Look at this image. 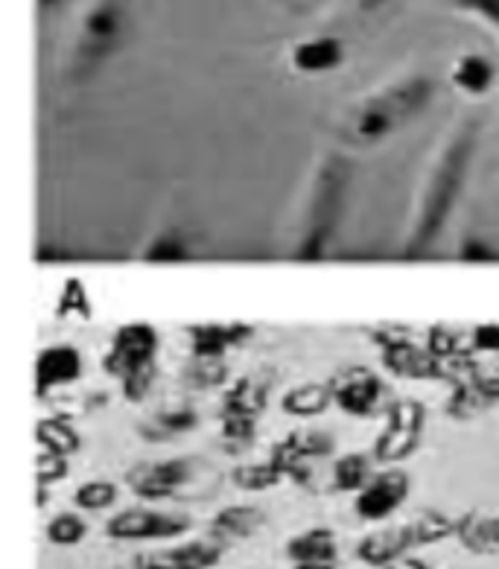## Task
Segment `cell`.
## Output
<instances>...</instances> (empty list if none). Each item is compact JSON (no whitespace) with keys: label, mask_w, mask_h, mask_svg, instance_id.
I'll use <instances>...</instances> for the list:
<instances>
[{"label":"cell","mask_w":499,"mask_h":569,"mask_svg":"<svg viewBox=\"0 0 499 569\" xmlns=\"http://www.w3.org/2000/svg\"><path fill=\"white\" fill-rule=\"evenodd\" d=\"M77 506L86 508V511H102V508H111L118 502V485L106 482V479H94V482H86L77 488Z\"/></svg>","instance_id":"obj_16"},{"label":"cell","mask_w":499,"mask_h":569,"mask_svg":"<svg viewBox=\"0 0 499 569\" xmlns=\"http://www.w3.org/2000/svg\"><path fill=\"white\" fill-rule=\"evenodd\" d=\"M406 497H409V476L403 470H382L359 491L353 508L362 520H386L403 506Z\"/></svg>","instance_id":"obj_4"},{"label":"cell","mask_w":499,"mask_h":569,"mask_svg":"<svg viewBox=\"0 0 499 569\" xmlns=\"http://www.w3.org/2000/svg\"><path fill=\"white\" fill-rule=\"evenodd\" d=\"M456 7L465 9V12H473V16L482 18L485 24H491L499 32V0H456Z\"/></svg>","instance_id":"obj_20"},{"label":"cell","mask_w":499,"mask_h":569,"mask_svg":"<svg viewBox=\"0 0 499 569\" xmlns=\"http://www.w3.org/2000/svg\"><path fill=\"white\" fill-rule=\"evenodd\" d=\"M190 479L188 461H158L147 468L134 470L132 488L143 499H164L179 491L181 485Z\"/></svg>","instance_id":"obj_7"},{"label":"cell","mask_w":499,"mask_h":569,"mask_svg":"<svg viewBox=\"0 0 499 569\" xmlns=\"http://www.w3.org/2000/svg\"><path fill=\"white\" fill-rule=\"evenodd\" d=\"M493 77H497V71H493L491 59H485V56L479 53L461 56L459 62H456V68H452V82H456L465 94H485V91L493 86Z\"/></svg>","instance_id":"obj_11"},{"label":"cell","mask_w":499,"mask_h":569,"mask_svg":"<svg viewBox=\"0 0 499 569\" xmlns=\"http://www.w3.org/2000/svg\"><path fill=\"white\" fill-rule=\"evenodd\" d=\"M375 476H371V461L366 459V456H359V452H353V456H345L342 461H336L333 468V485L336 491H362L368 482H371Z\"/></svg>","instance_id":"obj_14"},{"label":"cell","mask_w":499,"mask_h":569,"mask_svg":"<svg viewBox=\"0 0 499 569\" xmlns=\"http://www.w3.org/2000/svg\"><path fill=\"white\" fill-rule=\"evenodd\" d=\"M226 546L219 540H190L170 549H149L134 558V569H213Z\"/></svg>","instance_id":"obj_3"},{"label":"cell","mask_w":499,"mask_h":569,"mask_svg":"<svg viewBox=\"0 0 499 569\" xmlns=\"http://www.w3.org/2000/svg\"><path fill=\"white\" fill-rule=\"evenodd\" d=\"M120 24H123V9L118 0H100L91 16L86 18V32H82V56L86 59H97L111 50V44L118 41Z\"/></svg>","instance_id":"obj_6"},{"label":"cell","mask_w":499,"mask_h":569,"mask_svg":"<svg viewBox=\"0 0 499 569\" xmlns=\"http://www.w3.org/2000/svg\"><path fill=\"white\" fill-rule=\"evenodd\" d=\"M39 3H41V7H44V9H48V7H53L56 0H39Z\"/></svg>","instance_id":"obj_23"},{"label":"cell","mask_w":499,"mask_h":569,"mask_svg":"<svg viewBox=\"0 0 499 569\" xmlns=\"http://www.w3.org/2000/svg\"><path fill=\"white\" fill-rule=\"evenodd\" d=\"M79 353L68 345L62 348H50V351L41 353L39 359V380L48 382V386H56V382H71L79 377Z\"/></svg>","instance_id":"obj_13"},{"label":"cell","mask_w":499,"mask_h":569,"mask_svg":"<svg viewBox=\"0 0 499 569\" xmlns=\"http://www.w3.org/2000/svg\"><path fill=\"white\" fill-rule=\"evenodd\" d=\"M456 535L461 543L473 549V552H497L499 549V520L497 517H461L456 526Z\"/></svg>","instance_id":"obj_12"},{"label":"cell","mask_w":499,"mask_h":569,"mask_svg":"<svg viewBox=\"0 0 499 569\" xmlns=\"http://www.w3.org/2000/svg\"><path fill=\"white\" fill-rule=\"evenodd\" d=\"M39 441L48 445V452H53V456H68V452H77L79 447V438L62 423H41Z\"/></svg>","instance_id":"obj_18"},{"label":"cell","mask_w":499,"mask_h":569,"mask_svg":"<svg viewBox=\"0 0 499 569\" xmlns=\"http://www.w3.org/2000/svg\"><path fill=\"white\" fill-rule=\"evenodd\" d=\"M88 535V526L77 515H59L48 522V540L53 546H77Z\"/></svg>","instance_id":"obj_17"},{"label":"cell","mask_w":499,"mask_h":569,"mask_svg":"<svg viewBox=\"0 0 499 569\" xmlns=\"http://www.w3.org/2000/svg\"><path fill=\"white\" fill-rule=\"evenodd\" d=\"M429 94H432V82L429 79H406L400 86H391L389 91L371 97V100L359 109L357 129L359 138H380L382 132H389L391 126L400 120L412 118L415 111H421L427 106Z\"/></svg>","instance_id":"obj_1"},{"label":"cell","mask_w":499,"mask_h":569,"mask_svg":"<svg viewBox=\"0 0 499 569\" xmlns=\"http://www.w3.org/2000/svg\"><path fill=\"white\" fill-rule=\"evenodd\" d=\"M382 569H429V563L421 561V558H400V561L389 563V567Z\"/></svg>","instance_id":"obj_21"},{"label":"cell","mask_w":499,"mask_h":569,"mask_svg":"<svg viewBox=\"0 0 499 569\" xmlns=\"http://www.w3.org/2000/svg\"><path fill=\"white\" fill-rule=\"evenodd\" d=\"M336 538L330 529H307L289 540L287 555L296 563H333L336 561Z\"/></svg>","instance_id":"obj_10"},{"label":"cell","mask_w":499,"mask_h":569,"mask_svg":"<svg viewBox=\"0 0 499 569\" xmlns=\"http://www.w3.org/2000/svg\"><path fill=\"white\" fill-rule=\"evenodd\" d=\"M190 531V517L161 515L149 508H129L106 522V535L114 540H172Z\"/></svg>","instance_id":"obj_2"},{"label":"cell","mask_w":499,"mask_h":569,"mask_svg":"<svg viewBox=\"0 0 499 569\" xmlns=\"http://www.w3.org/2000/svg\"><path fill=\"white\" fill-rule=\"evenodd\" d=\"M152 333L147 328H134V330H123L120 333V345L114 348V357H120V368L132 366L134 371L141 368V362H147L149 351H152Z\"/></svg>","instance_id":"obj_15"},{"label":"cell","mask_w":499,"mask_h":569,"mask_svg":"<svg viewBox=\"0 0 499 569\" xmlns=\"http://www.w3.org/2000/svg\"><path fill=\"white\" fill-rule=\"evenodd\" d=\"M415 546H418V538H415L412 522H406V526H391V529H382L377 535H368L359 543L357 555L359 561L368 563V567H389V563L406 558V552Z\"/></svg>","instance_id":"obj_5"},{"label":"cell","mask_w":499,"mask_h":569,"mask_svg":"<svg viewBox=\"0 0 499 569\" xmlns=\"http://www.w3.org/2000/svg\"><path fill=\"white\" fill-rule=\"evenodd\" d=\"M263 526V511L255 506H228L222 508L211 522L213 540H219L222 546L237 543V540L251 538L255 531Z\"/></svg>","instance_id":"obj_8"},{"label":"cell","mask_w":499,"mask_h":569,"mask_svg":"<svg viewBox=\"0 0 499 569\" xmlns=\"http://www.w3.org/2000/svg\"><path fill=\"white\" fill-rule=\"evenodd\" d=\"M342 44L333 36H319V39L301 41L292 50V68L301 73H328L342 64Z\"/></svg>","instance_id":"obj_9"},{"label":"cell","mask_w":499,"mask_h":569,"mask_svg":"<svg viewBox=\"0 0 499 569\" xmlns=\"http://www.w3.org/2000/svg\"><path fill=\"white\" fill-rule=\"evenodd\" d=\"M278 479H281L278 465H269V468H242L234 473V482L240 485L242 491H263V488H272Z\"/></svg>","instance_id":"obj_19"},{"label":"cell","mask_w":499,"mask_h":569,"mask_svg":"<svg viewBox=\"0 0 499 569\" xmlns=\"http://www.w3.org/2000/svg\"><path fill=\"white\" fill-rule=\"evenodd\" d=\"M296 569H333V563H296Z\"/></svg>","instance_id":"obj_22"}]
</instances>
